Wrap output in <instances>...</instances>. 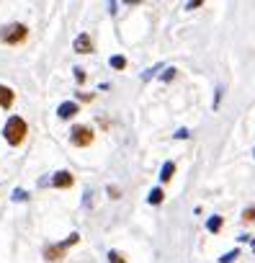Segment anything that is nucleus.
I'll use <instances>...</instances> for the list:
<instances>
[{
	"instance_id": "nucleus-3",
	"label": "nucleus",
	"mask_w": 255,
	"mask_h": 263,
	"mask_svg": "<svg viewBox=\"0 0 255 263\" xmlns=\"http://www.w3.org/2000/svg\"><path fill=\"white\" fill-rule=\"evenodd\" d=\"M77 240H80V235L72 232V235H70L67 240H62V242H49V245H44V260H49V263H62L67 248L75 245Z\"/></svg>"
},
{
	"instance_id": "nucleus-21",
	"label": "nucleus",
	"mask_w": 255,
	"mask_h": 263,
	"mask_svg": "<svg viewBox=\"0 0 255 263\" xmlns=\"http://www.w3.org/2000/svg\"><path fill=\"white\" fill-rule=\"evenodd\" d=\"M119 194H121L119 186H108V196H111V199H119Z\"/></svg>"
},
{
	"instance_id": "nucleus-23",
	"label": "nucleus",
	"mask_w": 255,
	"mask_h": 263,
	"mask_svg": "<svg viewBox=\"0 0 255 263\" xmlns=\"http://www.w3.org/2000/svg\"><path fill=\"white\" fill-rule=\"evenodd\" d=\"M80 98H83V101H93L95 96H93V93H80Z\"/></svg>"
},
{
	"instance_id": "nucleus-8",
	"label": "nucleus",
	"mask_w": 255,
	"mask_h": 263,
	"mask_svg": "<svg viewBox=\"0 0 255 263\" xmlns=\"http://www.w3.org/2000/svg\"><path fill=\"white\" fill-rule=\"evenodd\" d=\"M13 101H16V93H13V88H8V85H0V108H11L13 106Z\"/></svg>"
},
{
	"instance_id": "nucleus-10",
	"label": "nucleus",
	"mask_w": 255,
	"mask_h": 263,
	"mask_svg": "<svg viewBox=\"0 0 255 263\" xmlns=\"http://www.w3.org/2000/svg\"><path fill=\"white\" fill-rule=\"evenodd\" d=\"M222 224H224V219H222L219 214H214V217H209V219H206V230H209V232H219V230H222Z\"/></svg>"
},
{
	"instance_id": "nucleus-16",
	"label": "nucleus",
	"mask_w": 255,
	"mask_h": 263,
	"mask_svg": "<svg viewBox=\"0 0 255 263\" xmlns=\"http://www.w3.org/2000/svg\"><path fill=\"white\" fill-rule=\"evenodd\" d=\"M175 72H178L175 67H165V72L160 75V80H173V78H175Z\"/></svg>"
},
{
	"instance_id": "nucleus-12",
	"label": "nucleus",
	"mask_w": 255,
	"mask_h": 263,
	"mask_svg": "<svg viewBox=\"0 0 255 263\" xmlns=\"http://www.w3.org/2000/svg\"><path fill=\"white\" fill-rule=\"evenodd\" d=\"M111 67H113V70H124V67H126V57H121V54L111 57Z\"/></svg>"
},
{
	"instance_id": "nucleus-18",
	"label": "nucleus",
	"mask_w": 255,
	"mask_h": 263,
	"mask_svg": "<svg viewBox=\"0 0 255 263\" xmlns=\"http://www.w3.org/2000/svg\"><path fill=\"white\" fill-rule=\"evenodd\" d=\"M72 72H75V80H77V83H85V70H83V67H75Z\"/></svg>"
},
{
	"instance_id": "nucleus-15",
	"label": "nucleus",
	"mask_w": 255,
	"mask_h": 263,
	"mask_svg": "<svg viewBox=\"0 0 255 263\" xmlns=\"http://www.w3.org/2000/svg\"><path fill=\"white\" fill-rule=\"evenodd\" d=\"M242 222H247V224L255 222V206H247V209L242 212Z\"/></svg>"
},
{
	"instance_id": "nucleus-13",
	"label": "nucleus",
	"mask_w": 255,
	"mask_h": 263,
	"mask_svg": "<svg viewBox=\"0 0 255 263\" xmlns=\"http://www.w3.org/2000/svg\"><path fill=\"white\" fill-rule=\"evenodd\" d=\"M234 258H240V250L234 248V250H229V253H224L222 258H219V263H232Z\"/></svg>"
},
{
	"instance_id": "nucleus-6",
	"label": "nucleus",
	"mask_w": 255,
	"mask_h": 263,
	"mask_svg": "<svg viewBox=\"0 0 255 263\" xmlns=\"http://www.w3.org/2000/svg\"><path fill=\"white\" fill-rule=\"evenodd\" d=\"M72 49H75L77 54H90V52H93V39H90V34H80V36L72 42Z\"/></svg>"
},
{
	"instance_id": "nucleus-7",
	"label": "nucleus",
	"mask_w": 255,
	"mask_h": 263,
	"mask_svg": "<svg viewBox=\"0 0 255 263\" xmlns=\"http://www.w3.org/2000/svg\"><path fill=\"white\" fill-rule=\"evenodd\" d=\"M75 114H80V106H77L75 101H62L60 108H57V116H60V119H72Z\"/></svg>"
},
{
	"instance_id": "nucleus-5",
	"label": "nucleus",
	"mask_w": 255,
	"mask_h": 263,
	"mask_svg": "<svg viewBox=\"0 0 255 263\" xmlns=\"http://www.w3.org/2000/svg\"><path fill=\"white\" fill-rule=\"evenodd\" d=\"M52 186H54V189H72V186H75V176H72L70 171H57V173L52 176Z\"/></svg>"
},
{
	"instance_id": "nucleus-17",
	"label": "nucleus",
	"mask_w": 255,
	"mask_h": 263,
	"mask_svg": "<svg viewBox=\"0 0 255 263\" xmlns=\"http://www.w3.org/2000/svg\"><path fill=\"white\" fill-rule=\"evenodd\" d=\"M26 199H29V194H26L24 189H16V191H13V201H26Z\"/></svg>"
},
{
	"instance_id": "nucleus-14",
	"label": "nucleus",
	"mask_w": 255,
	"mask_h": 263,
	"mask_svg": "<svg viewBox=\"0 0 255 263\" xmlns=\"http://www.w3.org/2000/svg\"><path fill=\"white\" fill-rule=\"evenodd\" d=\"M108 263H126V260L119 250H108Z\"/></svg>"
},
{
	"instance_id": "nucleus-11",
	"label": "nucleus",
	"mask_w": 255,
	"mask_h": 263,
	"mask_svg": "<svg viewBox=\"0 0 255 263\" xmlns=\"http://www.w3.org/2000/svg\"><path fill=\"white\" fill-rule=\"evenodd\" d=\"M147 201H150V204H155V206H158V204H163V201H165V191H163V189H152V191H150V196H147Z\"/></svg>"
},
{
	"instance_id": "nucleus-19",
	"label": "nucleus",
	"mask_w": 255,
	"mask_h": 263,
	"mask_svg": "<svg viewBox=\"0 0 255 263\" xmlns=\"http://www.w3.org/2000/svg\"><path fill=\"white\" fill-rule=\"evenodd\" d=\"M173 137H175V140H188V129H178Z\"/></svg>"
},
{
	"instance_id": "nucleus-2",
	"label": "nucleus",
	"mask_w": 255,
	"mask_h": 263,
	"mask_svg": "<svg viewBox=\"0 0 255 263\" xmlns=\"http://www.w3.org/2000/svg\"><path fill=\"white\" fill-rule=\"evenodd\" d=\"M26 39H29V26H26V24L13 21V24H6L3 29H0V42L8 44V47H18V44H24Z\"/></svg>"
},
{
	"instance_id": "nucleus-9",
	"label": "nucleus",
	"mask_w": 255,
	"mask_h": 263,
	"mask_svg": "<svg viewBox=\"0 0 255 263\" xmlns=\"http://www.w3.org/2000/svg\"><path fill=\"white\" fill-rule=\"evenodd\" d=\"M173 176H175V163H173V160L163 163V168H160V181L168 183V181H173Z\"/></svg>"
},
{
	"instance_id": "nucleus-24",
	"label": "nucleus",
	"mask_w": 255,
	"mask_h": 263,
	"mask_svg": "<svg viewBox=\"0 0 255 263\" xmlns=\"http://www.w3.org/2000/svg\"><path fill=\"white\" fill-rule=\"evenodd\" d=\"M252 155H255V150H252Z\"/></svg>"
},
{
	"instance_id": "nucleus-4",
	"label": "nucleus",
	"mask_w": 255,
	"mask_h": 263,
	"mask_svg": "<svg viewBox=\"0 0 255 263\" xmlns=\"http://www.w3.org/2000/svg\"><path fill=\"white\" fill-rule=\"evenodd\" d=\"M93 140H95L93 129L85 124H75L70 129V145H75V147H88V145H93Z\"/></svg>"
},
{
	"instance_id": "nucleus-1",
	"label": "nucleus",
	"mask_w": 255,
	"mask_h": 263,
	"mask_svg": "<svg viewBox=\"0 0 255 263\" xmlns=\"http://www.w3.org/2000/svg\"><path fill=\"white\" fill-rule=\"evenodd\" d=\"M26 135H29V124H26L21 116H11V119L6 121V126H3V137H6V142H8L11 147L24 145Z\"/></svg>"
},
{
	"instance_id": "nucleus-22",
	"label": "nucleus",
	"mask_w": 255,
	"mask_h": 263,
	"mask_svg": "<svg viewBox=\"0 0 255 263\" xmlns=\"http://www.w3.org/2000/svg\"><path fill=\"white\" fill-rule=\"evenodd\" d=\"M199 6H201V0H193V3H188L186 8H188V11H193V8H199Z\"/></svg>"
},
{
	"instance_id": "nucleus-20",
	"label": "nucleus",
	"mask_w": 255,
	"mask_h": 263,
	"mask_svg": "<svg viewBox=\"0 0 255 263\" xmlns=\"http://www.w3.org/2000/svg\"><path fill=\"white\" fill-rule=\"evenodd\" d=\"M160 67H163V65H155V67H152V70H147V72H145V75H142V80H150V78H152V75H155V72H158V70H160Z\"/></svg>"
}]
</instances>
